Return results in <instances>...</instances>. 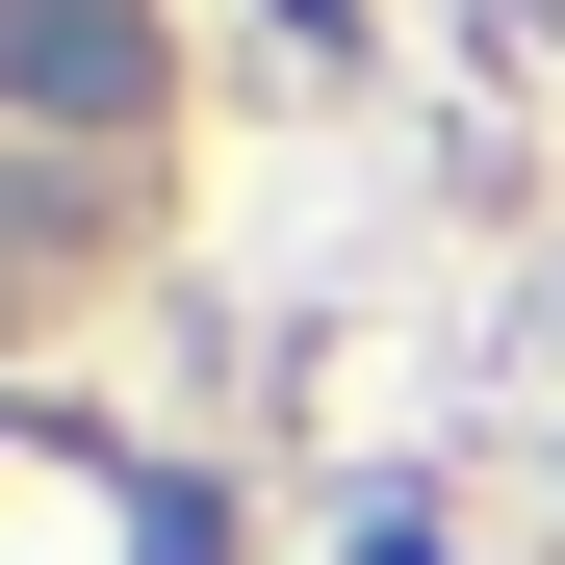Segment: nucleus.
I'll return each instance as SVG.
<instances>
[]
</instances>
